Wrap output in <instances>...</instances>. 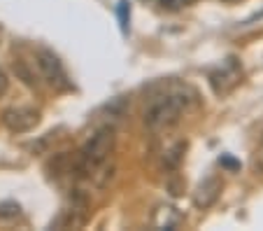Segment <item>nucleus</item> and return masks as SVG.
I'll list each match as a JSON object with an SVG mask.
<instances>
[{"instance_id": "1", "label": "nucleus", "mask_w": 263, "mask_h": 231, "mask_svg": "<svg viewBox=\"0 0 263 231\" xmlns=\"http://www.w3.org/2000/svg\"><path fill=\"white\" fill-rule=\"evenodd\" d=\"M189 98L182 94H170V96H161L159 101H154L144 112V126L149 131H163L170 129L179 121L182 112L186 110Z\"/></svg>"}, {"instance_id": "2", "label": "nucleus", "mask_w": 263, "mask_h": 231, "mask_svg": "<svg viewBox=\"0 0 263 231\" xmlns=\"http://www.w3.org/2000/svg\"><path fill=\"white\" fill-rule=\"evenodd\" d=\"M115 129L112 126H100L96 129V133L86 140V145L82 147V156H80V168L86 173H91L96 166H100L103 161L109 159L112 150H115Z\"/></svg>"}, {"instance_id": "3", "label": "nucleus", "mask_w": 263, "mask_h": 231, "mask_svg": "<svg viewBox=\"0 0 263 231\" xmlns=\"http://www.w3.org/2000/svg\"><path fill=\"white\" fill-rule=\"evenodd\" d=\"M35 59H37L35 61V63H37V70H40L42 80H47V84H51L54 89H68L70 82H68V75H65V68L54 51L40 49Z\"/></svg>"}, {"instance_id": "4", "label": "nucleus", "mask_w": 263, "mask_h": 231, "mask_svg": "<svg viewBox=\"0 0 263 231\" xmlns=\"http://www.w3.org/2000/svg\"><path fill=\"white\" fill-rule=\"evenodd\" d=\"M3 124L12 133H26L40 124V112L33 108H10L3 112Z\"/></svg>"}, {"instance_id": "5", "label": "nucleus", "mask_w": 263, "mask_h": 231, "mask_svg": "<svg viewBox=\"0 0 263 231\" xmlns=\"http://www.w3.org/2000/svg\"><path fill=\"white\" fill-rule=\"evenodd\" d=\"M219 191H221V182H219L217 177H208V180L198 187V191H196L194 203L198 208H210L214 201H217Z\"/></svg>"}, {"instance_id": "6", "label": "nucleus", "mask_w": 263, "mask_h": 231, "mask_svg": "<svg viewBox=\"0 0 263 231\" xmlns=\"http://www.w3.org/2000/svg\"><path fill=\"white\" fill-rule=\"evenodd\" d=\"M184 150H186V145H184V143H177L173 150H168V152H165V156H163V166L165 168H177L179 161H182Z\"/></svg>"}, {"instance_id": "7", "label": "nucleus", "mask_w": 263, "mask_h": 231, "mask_svg": "<svg viewBox=\"0 0 263 231\" xmlns=\"http://www.w3.org/2000/svg\"><path fill=\"white\" fill-rule=\"evenodd\" d=\"M14 70L19 73L21 77H24V82H26V84H33V77H30V73L26 70V68H24V65H21V63H14Z\"/></svg>"}, {"instance_id": "8", "label": "nucleus", "mask_w": 263, "mask_h": 231, "mask_svg": "<svg viewBox=\"0 0 263 231\" xmlns=\"http://www.w3.org/2000/svg\"><path fill=\"white\" fill-rule=\"evenodd\" d=\"M7 89H10V80H7V75L3 70H0V96H5Z\"/></svg>"}, {"instance_id": "9", "label": "nucleus", "mask_w": 263, "mask_h": 231, "mask_svg": "<svg viewBox=\"0 0 263 231\" xmlns=\"http://www.w3.org/2000/svg\"><path fill=\"white\" fill-rule=\"evenodd\" d=\"M163 3V7H170V10H175V7H179L184 3V0H161Z\"/></svg>"}]
</instances>
